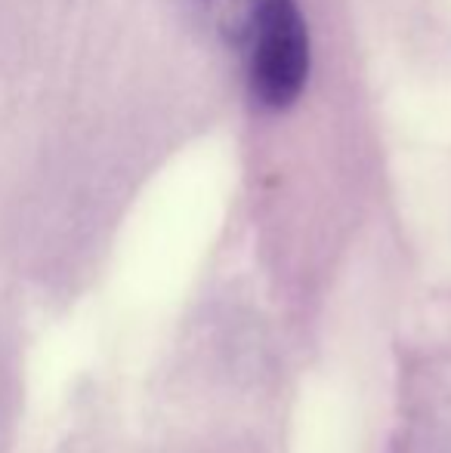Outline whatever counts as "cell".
<instances>
[{
  "instance_id": "1",
  "label": "cell",
  "mask_w": 451,
  "mask_h": 453,
  "mask_svg": "<svg viewBox=\"0 0 451 453\" xmlns=\"http://www.w3.org/2000/svg\"><path fill=\"white\" fill-rule=\"evenodd\" d=\"M247 84L260 108L282 111L309 78V31L294 0H253L247 12Z\"/></svg>"
}]
</instances>
